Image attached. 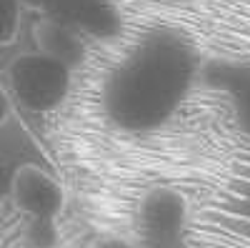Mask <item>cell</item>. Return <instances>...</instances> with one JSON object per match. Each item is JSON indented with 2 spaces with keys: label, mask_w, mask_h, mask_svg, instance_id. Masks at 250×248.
I'll return each instance as SVG.
<instances>
[{
  "label": "cell",
  "mask_w": 250,
  "mask_h": 248,
  "mask_svg": "<svg viewBox=\"0 0 250 248\" xmlns=\"http://www.w3.org/2000/svg\"><path fill=\"white\" fill-rule=\"evenodd\" d=\"M200 70V55L178 28H150L110 68L100 106L123 133H153L185 106Z\"/></svg>",
  "instance_id": "cell-1"
},
{
  "label": "cell",
  "mask_w": 250,
  "mask_h": 248,
  "mask_svg": "<svg viewBox=\"0 0 250 248\" xmlns=\"http://www.w3.org/2000/svg\"><path fill=\"white\" fill-rule=\"evenodd\" d=\"M15 208L30 218L28 238L35 248H53L58 241L55 223L65 208V191L53 173L35 163H25L10 178Z\"/></svg>",
  "instance_id": "cell-2"
},
{
  "label": "cell",
  "mask_w": 250,
  "mask_h": 248,
  "mask_svg": "<svg viewBox=\"0 0 250 248\" xmlns=\"http://www.w3.org/2000/svg\"><path fill=\"white\" fill-rule=\"evenodd\" d=\"M8 83L15 100L33 113L62 106L73 86V68L40 50L23 53L8 66Z\"/></svg>",
  "instance_id": "cell-3"
},
{
  "label": "cell",
  "mask_w": 250,
  "mask_h": 248,
  "mask_svg": "<svg viewBox=\"0 0 250 248\" xmlns=\"http://www.w3.org/2000/svg\"><path fill=\"white\" fill-rule=\"evenodd\" d=\"M188 201L170 185H153L135 205V238L140 248H183L188 233Z\"/></svg>",
  "instance_id": "cell-4"
},
{
  "label": "cell",
  "mask_w": 250,
  "mask_h": 248,
  "mask_svg": "<svg viewBox=\"0 0 250 248\" xmlns=\"http://www.w3.org/2000/svg\"><path fill=\"white\" fill-rule=\"evenodd\" d=\"M43 13L93 40H113L123 30V13L113 0H48Z\"/></svg>",
  "instance_id": "cell-5"
},
{
  "label": "cell",
  "mask_w": 250,
  "mask_h": 248,
  "mask_svg": "<svg viewBox=\"0 0 250 248\" xmlns=\"http://www.w3.org/2000/svg\"><path fill=\"white\" fill-rule=\"evenodd\" d=\"M33 40H35V50L45 53L55 60H62L70 68L80 66L83 58H85V38L48 15L35 23Z\"/></svg>",
  "instance_id": "cell-6"
},
{
  "label": "cell",
  "mask_w": 250,
  "mask_h": 248,
  "mask_svg": "<svg viewBox=\"0 0 250 248\" xmlns=\"http://www.w3.org/2000/svg\"><path fill=\"white\" fill-rule=\"evenodd\" d=\"M20 0H0V45H10L20 30Z\"/></svg>",
  "instance_id": "cell-7"
},
{
  "label": "cell",
  "mask_w": 250,
  "mask_h": 248,
  "mask_svg": "<svg viewBox=\"0 0 250 248\" xmlns=\"http://www.w3.org/2000/svg\"><path fill=\"white\" fill-rule=\"evenodd\" d=\"M90 248H140V246H138V243H133V241L118 238V236H108V238H100V241H95Z\"/></svg>",
  "instance_id": "cell-8"
},
{
  "label": "cell",
  "mask_w": 250,
  "mask_h": 248,
  "mask_svg": "<svg viewBox=\"0 0 250 248\" xmlns=\"http://www.w3.org/2000/svg\"><path fill=\"white\" fill-rule=\"evenodd\" d=\"M10 115H13V103H10V95L0 88V128L5 126V123L10 120Z\"/></svg>",
  "instance_id": "cell-9"
},
{
  "label": "cell",
  "mask_w": 250,
  "mask_h": 248,
  "mask_svg": "<svg viewBox=\"0 0 250 248\" xmlns=\"http://www.w3.org/2000/svg\"><path fill=\"white\" fill-rule=\"evenodd\" d=\"M25 8H35V10H45V5H48V0H20Z\"/></svg>",
  "instance_id": "cell-10"
}]
</instances>
